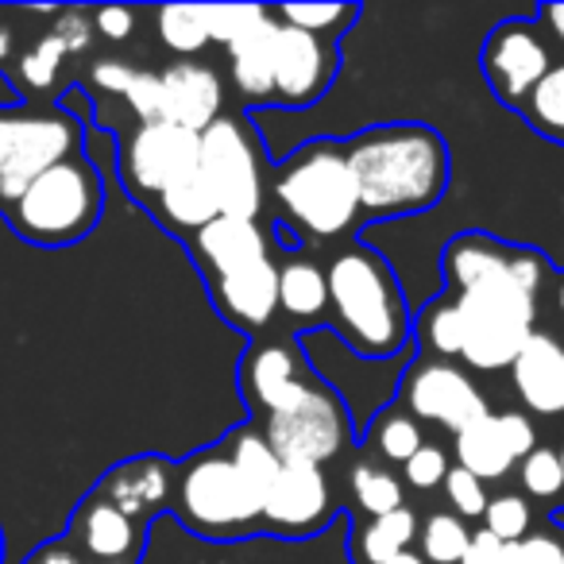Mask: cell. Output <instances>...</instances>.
Returning <instances> with one entry per match:
<instances>
[{
	"label": "cell",
	"mask_w": 564,
	"mask_h": 564,
	"mask_svg": "<svg viewBox=\"0 0 564 564\" xmlns=\"http://www.w3.org/2000/svg\"><path fill=\"white\" fill-rule=\"evenodd\" d=\"M345 155L360 189L364 225L433 209L453 178L445 135L417 120L356 132L352 140H345Z\"/></svg>",
	"instance_id": "6da1fadb"
},
{
	"label": "cell",
	"mask_w": 564,
	"mask_h": 564,
	"mask_svg": "<svg viewBox=\"0 0 564 564\" xmlns=\"http://www.w3.org/2000/svg\"><path fill=\"white\" fill-rule=\"evenodd\" d=\"M271 209L274 236L291 248L348 243L364 225V209L345 140H310L271 166Z\"/></svg>",
	"instance_id": "7a4b0ae2"
},
{
	"label": "cell",
	"mask_w": 564,
	"mask_h": 564,
	"mask_svg": "<svg viewBox=\"0 0 564 564\" xmlns=\"http://www.w3.org/2000/svg\"><path fill=\"white\" fill-rule=\"evenodd\" d=\"M329 274V329L360 360H394L414 337V314L406 306L391 263L376 248L348 240L325 259Z\"/></svg>",
	"instance_id": "3957f363"
},
{
	"label": "cell",
	"mask_w": 564,
	"mask_h": 564,
	"mask_svg": "<svg viewBox=\"0 0 564 564\" xmlns=\"http://www.w3.org/2000/svg\"><path fill=\"white\" fill-rule=\"evenodd\" d=\"M267 491L251 484L236 460L228 456L225 441L205 445L178 460L174 476L171 514L202 541H243L256 538L263 522Z\"/></svg>",
	"instance_id": "277c9868"
},
{
	"label": "cell",
	"mask_w": 564,
	"mask_h": 564,
	"mask_svg": "<svg viewBox=\"0 0 564 564\" xmlns=\"http://www.w3.org/2000/svg\"><path fill=\"white\" fill-rule=\"evenodd\" d=\"M101 171L86 155H74L66 163H58L55 171H47L43 178H35L0 217L9 220V228L20 240L55 251L86 240L101 225Z\"/></svg>",
	"instance_id": "5b68a950"
},
{
	"label": "cell",
	"mask_w": 564,
	"mask_h": 564,
	"mask_svg": "<svg viewBox=\"0 0 564 564\" xmlns=\"http://www.w3.org/2000/svg\"><path fill=\"white\" fill-rule=\"evenodd\" d=\"M74 155H82V117L66 105H0V213Z\"/></svg>",
	"instance_id": "8992f818"
},
{
	"label": "cell",
	"mask_w": 564,
	"mask_h": 564,
	"mask_svg": "<svg viewBox=\"0 0 564 564\" xmlns=\"http://www.w3.org/2000/svg\"><path fill=\"white\" fill-rule=\"evenodd\" d=\"M256 425L267 433V441H271V448L279 453L282 464L299 460L325 468V464L352 453V445L360 441V425L352 417V406L322 376H314L286 406H279Z\"/></svg>",
	"instance_id": "52a82bcc"
},
{
	"label": "cell",
	"mask_w": 564,
	"mask_h": 564,
	"mask_svg": "<svg viewBox=\"0 0 564 564\" xmlns=\"http://www.w3.org/2000/svg\"><path fill=\"white\" fill-rule=\"evenodd\" d=\"M464 325L460 360L476 371L514 368L522 348L530 345L533 322H538V299L510 274L499 282H484L471 291L453 294Z\"/></svg>",
	"instance_id": "ba28073f"
},
{
	"label": "cell",
	"mask_w": 564,
	"mask_h": 564,
	"mask_svg": "<svg viewBox=\"0 0 564 564\" xmlns=\"http://www.w3.org/2000/svg\"><path fill=\"white\" fill-rule=\"evenodd\" d=\"M202 174L217 197L220 217L263 220L271 205V166L263 140L248 117L225 112L202 132Z\"/></svg>",
	"instance_id": "9c48e42d"
},
{
	"label": "cell",
	"mask_w": 564,
	"mask_h": 564,
	"mask_svg": "<svg viewBox=\"0 0 564 564\" xmlns=\"http://www.w3.org/2000/svg\"><path fill=\"white\" fill-rule=\"evenodd\" d=\"M197 166H202V135L178 124H135L120 143L117 159L128 197H135L143 209Z\"/></svg>",
	"instance_id": "30bf717a"
},
{
	"label": "cell",
	"mask_w": 564,
	"mask_h": 564,
	"mask_svg": "<svg viewBox=\"0 0 564 564\" xmlns=\"http://www.w3.org/2000/svg\"><path fill=\"white\" fill-rule=\"evenodd\" d=\"M399 406L414 422H433L453 437L491 414L484 391L460 368H453L448 360H433V356H417L406 368L399 383Z\"/></svg>",
	"instance_id": "8fae6325"
},
{
	"label": "cell",
	"mask_w": 564,
	"mask_h": 564,
	"mask_svg": "<svg viewBox=\"0 0 564 564\" xmlns=\"http://www.w3.org/2000/svg\"><path fill=\"white\" fill-rule=\"evenodd\" d=\"M337 495H333L329 471L317 464H282L263 502L259 533H271L282 541H306L329 530L337 518Z\"/></svg>",
	"instance_id": "7c38bea8"
},
{
	"label": "cell",
	"mask_w": 564,
	"mask_h": 564,
	"mask_svg": "<svg viewBox=\"0 0 564 564\" xmlns=\"http://www.w3.org/2000/svg\"><path fill=\"white\" fill-rule=\"evenodd\" d=\"M441 271H445L448 294H460V291H471V286H484V282H499L514 274L525 291L538 299L541 282H545V274H549V263H545V256L533 248L502 243L487 232H460L441 251Z\"/></svg>",
	"instance_id": "4fadbf2b"
},
{
	"label": "cell",
	"mask_w": 564,
	"mask_h": 564,
	"mask_svg": "<svg viewBox=\"0 0 564 564\" xmlns=\"http://www.w3.org/2000/svg\"><path fill=\"white\" fill-rule=\"evenodd\" d=\"M479 70H484L491 94L499 97L507 109L522 112L525 97L541 86L549 70H553V58L541 40L538 24L533 20H507L484 40L479 51Z\"/></svg>",
	"instance_id": "5bb4252c"
},
{
	"label": "cell",
	"mask_w": 564,
	"mask_h": 564,
	"mask_svg": "<svg viewBox=\"0 0 564 564\" xmlns=\"http://www.w3.org/2000/svg\"><path fill=\"white\" fill-rule=\"evenodd\" d=\"M340 74V47L322 35L274 20V94L279 109H310L329 94Z\"/></svg>",
	"instance_id": "9a60e30c"
},
{
	"label": "cell",
	"mask_w": 564,
	"mask_h": 564,
	"mask_svg": "<svg viewBox=\"0 0 564 564\" xmlns=\"http://www.w3.org/2000/svg\"><path fill=\"white\" fill-rule=\"evenodd\" d=\"M66 538L94 564H140L148 549V525L117 507L105 491L89 487L86 499L74 507L66 522Z\"/></svg>",
	"instance_id": "2e32d148"
},
{
	"label": "cell",
	"mask_w": 564,
	"mask_h": 564,
	"mask_svg": "<svg viewBox=\"0 0 564 564\" xmlns=\"http://www.w3.org/2000/svg\"><path fill=\"white\" fill-rule=\"evenodd\" d=\"M279 243H274L271 228L263 220H243V217H217L189 236V256H194L197 271L205 282H217L225 274H236L243 267H256L274 259Z\"/></svg>",
	"instance_id": "e0dca14e"
},
{
	"label": "cell",
	"mask_w": 564,
	"mask_h": 564,
	"mask_svg": "<svg viewBox=\"0 0 564 564\" xmlns=\"http://www.w3.org/2000/svg\"><path fill=\"white\" fill-rule=\"evenodd\" d=\"M174 476H178V460H171L163 453H140L132 460L112 464L94 487L109 495L124 514H132L135 522H143L151 530L155 518L171 514Z\"/></svg>",
	"instance_id": "ac0fdd59"
},
{
	"label": "cell",
	"mask_w": 564,
	"mask_h": 564,
	"mask_svg": "<svg viewBox=\"0 0 564 564\" xmlns=\"http://www.w3.org/2000/svg\"><path fill=\"white\" fill-rule=\"evenodd\" d=\"M279 256V251H274ZM209 302L236 333L259 340V333L274 322L279 314V263L267 259V263L243 267L236 274H225L217 282H205Z\"/></svg>",
	"instance_id": "d6986e66"
},
{
	"label": "cell",
	"mask_w": 564,
	"mask_h": 564,
	"mask_svg": "<svg viewBox=\"0 0 564 564\" xmlns=\"http://www.w3.org/2000/svg\"><path fill=\"white\" fill-rule=\"evenodd\" d=\"M163 86V124H178L186 132L202 135L217 117H225V82L213 66H202L194 58L171 63L159 70Z\"/></svg>",
	"instance_id": "ffe728a7"
},
{
	"label": "cell",
	"mask_w": 564,
	"mask_h": 564,
	"mask_svg": "<svg viewBox=\"0 0 564 564\" xmlns=\"http://www.w3.org/2000/svg\"><path fill=\"white\" fill-rule=\"evenodd\" d=\"M279 243V240H274ZM279 314L302 329H322L329 322V274L306 248H279Z\"/></svg>",
	"instance_id": "44dd1931"
},
{
	"label": "cell",
	"mask_w": 564,
	"mask_h": 564,
	"mask_svg": "<svg viewBox=\"0 0 564 564\" xmlns=\"http://www.w3.org/2000/svg\"><path fill=\"white\" fill-rule=\"evenodd\" d=\"M514 391L533 414H564V348L549 333H533L510 368Z\"/></svg>",
	"instance_id": "7402d4cb"
},
{
	"label": "cell",
	"mask_w": 564,
	"mask_h": 564,
	"mask_svg": "<svg viewBox=\"0 0 564 564\" xmlns=\"http://www.w3.org/2000/svg\"><path fill=\"white\" fill-rule=\"evenodd\" d=\"M228 82L243 109H267L274 94V12L263 28L228 47Z\"/></svg>",
	"instance_id": "603a6c76"
},
{
	"label": "cell",
	"mask_w": 564,
	"mask_h": 564,
	"mask_svg": "<svg viewBox=\"0 0 564 564\" xmlns=\"http://www.w3.org/2000/svg\"><path fill=\"white\" fill-rule=\"evenodd\" d=\"M148 213L166 228V232L186 236V240L194 232H202L209 220L220 217L217 197H213V189H209V182H205L202 166H197L194 174H186V178H178L171 189H163V194H159L155 202L148 205Z\"/></svg>",
	"instance_id": "cb8c5ba5"
},
{
	"label": "cell",
	"mask_w": 564,
	"mask_h": 564,
	"mask_svg": "<svg viewBox=\"0 0 564 564\" xmlns=\"http://www.w3.org/2000/svg\"><path fill=\"white\" fill-rule=\"evenodd\" d=\"M414 538H422V522L414 510L402 507L383 518H368V525H356L348 538V556L356 564H387L394 553L414 545Z\"/></svg>",
	"instance_id": "d4e9b609"
},
{
	"label": "cell",
	"mask_w": 564,
	"mask_h": 564,
	"mask_svg": "<svg viewBox=\"0 0 564 564\" xmlns=\"http://www.w3.org/2000/svg\"><path fill=\"white\" fill-rule=\"evenodd\" d=\"M456 468L471 471L476 479H502L510 468H514V456H510L507 441L499 433V417L487 414L479 422H471L468 430L456 433Z\"/></svg>",
	"instance_id": "484cf974"
},
{
	"label": "cell",
	"mask_w": 564,
	"mask_h": 564,
	"mask_svg": "<svg viewBox=\"0 0 564 564\" xmlns=\"http://www.w3.org/2000/svg\"><path fill=\"white\" fill-rule=\"evenodd\" d=\"M348 491H352L356 507L364 510L368 518H383L391 510L406 507V495H402V484L387 464L371 460V456H360V460L348 468Z\"/></svg>",
	"instance_id": "4316f807"
},
{
	"label": "cell",
	"mask_w": 564,
	"mask_h": 564,
	"mask_svg": "<svg viewBox=\"0 0 564 564\" xmlns=\"http://www.w3.org/2000/svg\"><path fill=\"white\" fill-rule=\"evenodd\" d=\"M414 333L433 360H453V356H460L464 352V325H460V310H456L453 294L433 299L430 306L414 317Z\"/></svg>",
	"instance_id": "83f0119b"
},
{
	"label": "cell",
	"mask_w": 564,
	"mask_h": 564,
	"mask_svg": "<svg viewBox=\"0 0 564 564\" xmlns=\"http://www.w3.org/2000/svg\"><path fill=\"white\" fill-rule=\"evenodd\" d=\"M360 437H368L371 445H376V453L383 456L387 464H406L410 456L425 445L422 425H417L402 406L379 410L376 422H371V430H364Z\"/></svg>",
	"instance_id": "f1b7e54d"
},
{
	"label": "cell",
	"mask_w": 564,
	"mask_h": 564,
	"mask_svg": "<svg viewBox=\"0 0 564 564\" xmlns=\"http://www.w3.org/2000/svg\"><path fill=\"white\" fill-rule=\"evenodd\" d=\"M522 120L538 135L553 143H564V63H556L553 70L541 78V86L525 97Z\"/></svg>",
	"instance_id": "f546056e"
},
{
	"label": "cell",
	"mask_w": 564,
	"mask_h": 564,
	"mask_svg": "<svg viewBox=\"0 0 564 564\" xmlns=\"http://www.w3.org/2000/svg\"><path fill=\"white\" fill-rule=\"evenodd\" d=\"M271 12L282 24H291L310 35H322V40H333V43L360 20L356 4H279V9H271Z\"/></svg>",
	"instance_id": "4dcf8cb0"
},
{
	"label": "cell",
	"mask_w": 564,
	"mask_h": 564,
	"mask_svg": "<svg viewBox=\"0 0 564 564\" xmlns=\"http://www.w3.org/2000/svg\"><path fill=\"white\" fill-rule=\"evenodd\" d=\"M468 541L471 530L456 514L437 510L422 522V556L430 564H460L464 553H468Z\"/></svg>",
	"instance_id": "1f68e13d"
},
{
	"label": "cell",
	"mask_w": 564,
	"mask_h": 564,
	"mask_svg": "<svg viewBox=\"0 0 564 564\" xmlns=\"http://www.w3.org/2000/svg\"><path fill=\"white\" fill-rule=\"evenodd\" d=\"M205 32H209V43H220V47H232L243 35H251L256 28H263L271 20V9H256V4H213V9H197Z\"/></svg>",
	"instance_id": "d6a6232c"
},
{
	"label": "cell",
	"mask_w": 564,
	"mask_h": 564,
	"mask_svg": "<svg viewBox=\"0 0 564 564\" xmlns=\"http://www.w3.org/2000/svg\"><path fill=\"white\" fill-rule=\"evenodd\" d=\"M155 32H159V43H163L171 55H178V63H186L197 51L209 47V32H205L197 9H159Z\"/></svg>",
	"instance_id": "836d02e7"
},
{
	"label": "cell",
	"mask_w": 564,
	"mask_h": 564,
	"mask_svg": "<svg viewBox=\"0 0 564 564\" xmlns=\"http://www.w3.org/2000/svg\"><path fill=\"white\" fill-rule=\"evenodd\" d=\"M63 58H70V47L63 43V35L51 28L47 35H40V40L32 43V47L20 55V78H24V86L32 89H51L58 78V66H63Z\"/></svg>",
	"instance_id": "e575fe53"
},
{
	"label": "cell",
	"mask_w": 564,
	"mask_h": 564,
	"mask_svg": "<svg viewBox=\"0 0 564 564\" xmlns=\"http://www.w3.org/2000/svg\"><path fill=\"white\" fill-rule=\"evenodd\" d=\"M530 525H533V514L522 495H495V499L487 502L484 530H491L495 538L507 541V545H518L522 538H530Z\"/></svg>",
	"instance_id": "d590c367"
},
{
	"label": "cell",
	"mask_w": 564,
	"mask_h": 564,
	"mask_svg": "<svg viewBox=\"0 0 564 564\" xmlns=\"http://www.w3.org/2000/svg\"><path fill=\"white\" fill-rule=\"evenodd\" d=\"M522 487L525 495H538V499H556L564 491V464L556 448L538 445L522 460Z\"/></svg>",
	"instance_id": "8d00e7d4"
},
{
	"label": "cell",
	"mask_w": 564,
	"mask_h": 564,
	"mask_svg": "<svg viewBox=\"0 0 564 564\" xmlns=\"http://www.w3.org/2000/svg\"><path fill=\"white\" fill-rule=\"evenodd\" d=\"M445 499H448V507L456 510V518H484L487 514V487H484V479H476L471 471H464V468H453L448 471V479H445Z\"/></svg>",
	"instance_id": "74e56055"
},
{
	"label": "cell",
	"mask_w": 564,
	"mask_h": 564,
	"mask_svg": "<svg viewBox=\"0 0 564 564\" xmlns=\"http://www.w3.org/2000/svg\"><path fill=\"white\" fill-rule=\"evenodd\" d=\"M448 471H453V464H448L445 448H437V445H422L406 464H402V479H406L414 491H433V487H445Z\"/></svg>",
	"instance_id": "f35d334b"
},
{
	"label": "cell",
	"mask_w": 564,
	"mask_h": 564,
	"mask_svg": "<svg viewBox=\"0 0 564 564\" xmlns=\"http://www.w3.org/2000/svg\"><path fill=\"white\" fill-rule=\"evenodd\" d=\"M510 564H564V541L553 533H530L510 545Z\"/></svg>",
	"instance_id": "ab89813d"
},
{
	"label": "cell",
	"mask_w": 564,
	"mask_h": 564,
	"mask_svg": "<svg viewBox=\"0 0 564 564\" xmlns=\"http://www.w3.org/2000/svg\"><path fill=\"white\" fill-rule=\"evenodd\" d=\"M495 417H499V433H502V441H507L510 456H514V460H525V456L538 448L533 422L525 414H514V410H507V414H495Z\"/></svg>",
	"instance_id": "60d3db41"
},
{
	"label": "cell",
	"mask_w": 564,
	"mask_h": 564,
	"mask_svg": "<svg viewBox=\"0 0 564 564\" xmlns=\"http://www.w3.org/2000/svg\"><path fill=\"white\" fill-rule=\"evenodd\" d=\"M20 564H94V561H89V556L82 553L66 533H58V538L40 541V545H35Z\"/></svg>",
	"instance_id": "b9f144b4"
},
{
	"label": "cell",
	"mask_w": 564,
	"mask_h": 564,
	"mask_svg": "<svg viewBox=\"0 0 564 564\" xmlns=\"http://www.w3.org/2000/svg\"><path fill=\"white\" fill-rule=\"evenodd\" d=\"M460 564H510V545L495 538L491 530H476Z\"/></svg>",
	"instance_id": "7bdbcfd3"
},
{
	"label": "cell",
	"mask_w": 564,
	"mask_h": 564,
	"mask_svg": "<svg viewBox=\"0 0 564 564\" xmlns=\"http://www.w3.org/2000/svg\"><path fill=\"white\" fill-rule=\"evenodd\" d=\"M135 20H140V12L135 9H97L94 12V32H101L105 40H112V43H124V40H132Z\"/></svg>",
	"instance_id": "ee69618b"
},
{
	"label": "cell",
	"mask_w": 564,
	"mask_h": 564,
	"mask_svg": "<svg viewBox=\"0 0 564 564\" xmlns=\"http://www.w3.org/2000/svg\"><path fill=\"white\" fill-rule=\"evenodd\" d=\"M538 20L549 28V35H553L556 43H564V4H541Z\"/></svg>",
	"instance_id": "f6af8a7d"
},
{
	"label": "cell",
	"mask_w": 564,
	"mask_h": 564,
	"mask_svg": "<svg viewBox=\"0 0 564 564\" xmlns=\"http://www.w3.org/2000/svg\"><path fill=\"white\" fill-rule=\"evenodd\" d=\"M387 564H430V561H425L422 553H414V549H402V553H394Z\"/></svg>",
	"instance_id": "bcb514c9"
},
{
	"label": "cell",
	"mask_w": 564,
	"mask_h": 564,
	"mask_svg": "<svg viewBox=\"0 0 564 564\" xmlns=\"http://www.w3.org/2000/svg\"><path fill=\"white\" fill-rule=\"evenodd\" d=\"M556 306H561V314H564V279H561V291H556Z\"/></svg>",
	"instance_id": "7dc6e473"
},
{
	"label": "cell",
	"mask_w": 564,
	"mask_h": 564,
	"mask_svg": "<svg viewBox=\"0 0 564 564\" xmlns=\"http://www.w3.org/2000/svg\"><path fill=\"white\" fill-rule=\"evenodd\" d=\"M0 564H4V530H0Z\"/></svg>",
	"instance_id": "c3c4849f"
},
{
	"label": "cell",
	"mask_w": 564,
	"mask_h": 564,
	"mask_svg": "<svg viewBox=\"0 0 564 564\" xmlns=\"http://www.w3.org/2000/svg\"><path fill=\"white\" fill-rule=\"evenodd\" d=\"M561 464H564V448H561Z\"/></svg>",
	"instance_id": "681fc988"
}]
</instances>
